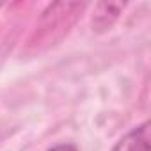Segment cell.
<instances>
[{
	"label": "cell",
	"mask_w": 151,
	"mask_h": 151,
	"mask_svg": "<svg viewBox=\"0 0 151 151\" xmlns=\"http://www.w3.org/2000/svg\"><path fill=\"white\" fill-rule=\"evenodd\" d=\"M110 151H151V124L149 121L140 123L124 133Z\"/></svg>",
	"instance_id": "1"
},
{
	"label": "cell",
	"mask_w": 151,
	"mask_h": 151,
	"mask_svg": "<svg viewBox=\"0 0 151 151\" xmlns=\"http://www.w3.org/2000/svg\"><path fill=\"white\" fill-rule=\"evenodd\" d=\"M123 9H124V4H114V2L98 4L93 16V25L96 27V30H110V27L114 25V22L117 20Z\"/></svg>",
	"instance_id": "2"
},
{
	"label": "cell",
	"mask_w": 151,
	"mask_h": 151,
	"mask_svg": "<svg viewBox=\"0 0 151 151\" xmlns=\"http://www.w3.org/2000/svg\"><path fill=\"white\" fill-rule=\"evenodd\" d=\"M46 151H78V147L75 146V144H71V142H60V144L52 146V147L46 149Z\"/></svg>",
	"instance_id": "3"
}]
</instances>
